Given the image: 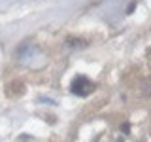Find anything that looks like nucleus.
I'll use <instances>...</instances> for the list:
<instances>
[{
    "instance_id": "nucleus-1",
    "label": "nucleus",
    "mask_w": 151,
    "mask_h": 142,
    "mask_svg": "<svg viewBox=\"0 0 151 142\" xmlns=\"http://www.w3.org/2000/svg\"><path fill=\"white\" fill-rule=\"evenodd\" d=\"M70 89H72V93L78 95V97H87V95L93 93L94 83H93L89 78H85V76H76Z\"/></svg>"
},
{
    "instance_id": "nucleus-2",
    "label": "nucleus",
    "mask_w": 151,
    "mask_h": 142,
    "mask_svg": "<svg viewBox=\"0 0 151 142\" xmlns=\"http://www.w3.org/2000/svg\"><path fill=\"white\" fill-rule=\"evenodd\" d=\"M134 6H136V0H134V2H132V4H130V6H129V13L132 12V9H134Z\"/></svg>"
}]
</instances>
